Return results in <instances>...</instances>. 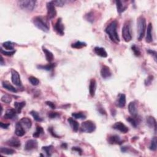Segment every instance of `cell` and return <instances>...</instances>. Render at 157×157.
<instances>
[{"label": "cell", "instance_id": "obj_36", "mask_svg": "<svg viewBox=\"0 0 157 157\" xmlns=\"http://www.w3.org/2000/svg\"><path fill=\"white\" fill-rule=\"evenodd\" d=\"M150 150L152 151H156L157 148V139L156 137H154L151 141V143L150 145V147H149Z\"/></svg>", "mask_w": 157, "mask_h": 157}, {"label": "cell", "instance_id": "obj_20", "mask_svg": "<svg viewBox=\"0 0 157 157\" xmlns=\"http://www.w3.org/2000/svg\"><path fill=\"white\" fill-rule=\"evenodd\" d=\"M17 113L16 111H15V109L12 108L7 109L5 115H4V118L6 119H13L15 117H16Z\"/></svg>", "mask_w": 157, "mask_h": 157}, {"label": "cell", "instance_id": "obj_6", "mask_svg": "<svg viewBox=\"0 0 157 157\" xmlns=\"http://www.w3.org/2000/svg\"><path fill=\"white\" fill-rule=\"evenodd\" d=\"M96 125L91 120H87L84 121L81 124L80 130L82 132L87 133H92L95 131L96 129Z\"/></svg>", "mask_w": 157, "mask_h": 157}, {"label": "cell", "instance_id": "obj_26", "mask_svg": "<svg viewBox=\"0 0 157 157\" xmlns=\"http://www.w3.org/2000/svg\"><path fill=\"white\" fill-rule=\"evenodd\" d=\"M68 121L74 131L77 132L78 130V128H79V124H78V123L76 120L73 119V118L70 117L68 119Z\"/></svg>", "mask_w": 157, "mask_h": 157}, {"label": "cell", "instance_id": "obj_28", "mask_svg": "<svg viewBox=\"0 0 157 157\" xmlns=\"http://www.w3.org/2000/svg\"><path fill=\"white\" fill-rule=\"evenodd\" d=\"M42 51L44 52V53L45 54L47 61L49 62H52L54 58V56H53V53L51 52L50 50H47L46 47H44V46L42 47Z\"/></svg>", "mask_w": 157, "mask_h": 157}, {"label": "cell", "instance_id": "obj_55", "mask_svg": "<svg viewBox=\"0 0 157 157\" xmlns=\"http://www.w3.org/2000/svg\"><path fill=\"white\" fill-rule=\"evenodd\" d=\"M121 150L122 152H125L127 150V147H122L121 148Z\"/></svg>", "mask_w": 157, "mask_h": 157}, {"label": "cell", "instance_id": "obj_19", "mask_svg": "<svg viewBox=\"0 0 157 157\" xmlns=\"http://www.w3.org/2000/svg\"><path fill=\"white\" fill-rule=\"evenodd\" d=\"M127 120L128 122L135 128H136L137 126H138L141 121V119L137 117V115L136 116L128 117H127Z\"/></svg>", "mask_w": 157, "mask_h": 157}, {"label": "cell", "instance_id": "obj_23", "mask_svg": "<svg viewBox=\"0 0 157 157\" xmlns=\"http://www.w3.org/2000/svg\"><path fill=\"white\" fill-rule=\"evenodd\" d=\"M152 29H153L152 24L151 23H149L147 26V29L146 32V41L148 43H150L153 41Z\"/></svg>", "mask_w": 157, "mask_h": 157}, {"label": "cell", "instance_id": "obj_47", "mask_svg": "<svg viewBox=\"0 0 157 157\" xmlns=\"http://www.w3.org/2000/svg\"><path fill=\"white\" fill-rule=\"evenodd\" d=\"M97 110H98V111L99 112V113H101V115H107L106 111H105L103 107H102L101 105L98 106V107L97 108Z\"/></svg>", "mask_w": 157, "mask_h": 157}, {"label": "cell", "instance_id": "obj_46", "mask_svg": "<svg viewBox=\"0 0 157 157\" xmlns=\"http://www.w3.org/2000/svg\"><path fill=\"white\" fill-rule=\"evenodd\" d=\"M154 77L153 76H149L146 80H145V85H146V86H149L152 83L153 80H154Z\"/></svg>", "mask_w": 157, "mask_h": 157}, {"label": "cell", "instance_id": "obj_12", "mask_svg": "<svg viewBox=\"0 0 157 157\" xmlns=\"http://www.w3.org/2000/svg\"><path fill=\"white\" fill-rule=\"evenodd\" d=\"M101 76L104 79H107V78L111 77L112 76V73L109 67L106 65L103 66L101 69Z\"/></svg>", "mask_w": 157, "mask_h": 157}, {"label": "cell", "instance_id": "obj_53", "mask_svg": "<svg viewBox=\"0 0 157 157\" xmlns=\"http://www.w3.org/2000/svg\"><path fill=\"white\" fill-rule=\"evenodd\" d=\"M0 64H1V66H3V65H5V62L4 61V59L2 57V55L1 56V62H0Z\"/></svg>", "mask_w": 157, "mask_h": 157}, {"label": "cell", "instance_id": "obj_13", "mask_svg": "<svg viewBox=\"0 0 157 157\" xmlns=\"http://www.w3.org/2000/svg\"><path fill=\"white\" fill-rule=\"evenodd\" d=\"M19 122L22 125V127L25 128V130H28L32 126V121L28 117H23L19 121Z\"/></svg>", "mask_w": 157, "mask_h": 157}, {"label": "cell", "instance_id": "obj_9", "mask_svg": "<svg viewBox=\"0 0 157 157\" xmlns=\"http://www.w3.org/2000/svg\"><path fill=\"white\" fill-rule=\"evenodd\" d=\"M11 80L12 82L17 87H20L22 85V81L20 79L19 73L15 69L11 70Z\"/></svg>", "mask_w": 157, "mask_h": 157}, {"label": "cell", "instance_id": "obj_29", "mask_svg": "<svg viewBox=\"0 0 157 157\" xmlns=\"http://www.w3.org/2000/svg\"><path fill=\"white\" fill-rule=\"evenodd\" d=\"M26 105L25 101L22 102H15L14 103V107L17 113H20L23 108Z\"/></svg>", "mask_w": 157, "mask_h": 157}, {"label": "cell", "instance_id": "obj_42", "mask_svg": "<svg viewBox=\"0 0 157 157\" xmlns=\"http://www.w3.org/2000/svg\"><path fill=\"white\" fill-rule=\"evenodd\" d=\"M1 101L6 104H9L12 101V98L8 95H4L1 99Z\"/></svg>", "mask_w": 157, "mask_h": 157}, {"label": "cell", "instance_id": "obj_22", "mask_svg": "<svg viewBox=\"0 0 157 157\" xmlns=\"http://www.w3.org/2000/svg\"><path fill=\"white\" fill-rule=\"evenodd\" d=\"M128 111L132 116L137 115V109L135 101H131L128 105Z\"/></svg>", "mask_w": 157, "mask_h": 157}, {"label": "cell", "instance_id": "obj_45", "mask_svg": "<svg viewBox=\"0 0 157 157\" xmlns=\"http://www.w3.org/2000/svg\"><path fill=\"white\" fill-rule=\"evenodd\" d=\"M60 114L58 112H50L48 113V117L51 119H56V118L60 117Z\"/></svg>", "mask_w": 157, "mask_h": 157}, {"label": "cell", "instance_id": "obj_2", "mask_svg": "<svg viewBox=\"0 0 157 157\" xmlns=\"http://www.w3.org/2000/svg\"><path fill=\"white\" fill-rule=\"evenodd\" d=\"M146 20L143 15L137 18V39L139 41H141L145 36V33H146Z\"/></svg>", "mask_w": 157, "mask_h": 157}, {"label": "cell", "instance_id": "obj_32", "mask_svg": "<svg viewBox=\"0 0 157 157\" xmlns=\"http://www.w3.org/2000/svg\"><path fill=\"white\" fill-rule=\"evenodd\" d=\"M56 64L55 63H50L46 65H38V68L40 69H44L46 71H50L55 68Z\"/></svg>", "mask_w": 157, "mask_h": 157}, {"label": "cell", "instance_id": "obj_25", "mask_svg": "<svg viewBox=\"0 0 157 157\" xmlns=\"http://www.w3.org/2000/svg\"><path fill=\"white\" fill-rule=\"evenodd\" d=\"M2 86L4 88L6 89L9 92H13V93H16L17 92V89L15 88L13 85H11L8 81H3L2 82Z\"/></svg>", "mask_w": 157, "mask_h": 157}, {"label": "cell", "instance_id": "obj_7", "mask_svg": "<svg viewBox=\"0 0 157 157\" xmlns=\"http://www.w3.org/2000/svg\"><path fill=\"white\" fill-rule=\"evenodd\" d=\"M47 18L48 20H52L56 17L57 11L55 6L53 5L52 1H49L47 3Z\"/></svg>", "mask_w": 157, "mask_h": 157}, {"label": "cell", "instance_id": "obj_41", "mask_svg": "<svg viewBox=\"0 0 157 157\" xmlns=\"http://www.w3.org/2000/svg\"><path fill=\"white\" fill-rule=\"evenodd\" d=\"M131 50H133V53H134L135 55L136 56V57H139L141 55V51H140V49H139L138 47H137L136 45L133 44L132 46H131Z\"/></svg>", "mask_w": 157, "mask_h": 157}, {"label": "cell", "instance_id": "obj_18", "mask_svg": "<svg viewBox=\"0 0 157 157\" xmlns=\"http://www.w3.org/2000/svg\"><path fill=\"white\" fill-rule=\"evenodd\" d=\"M96 90V81L95 78H92L89 85V93L91 96L94 97L95 95Z\"/></svg>", "mask_w": 157, "mask_h": 157}, {"label": "cell", "instance_id": "obj_8", "mask_svg": "<svg viewBox=\"0 0 157 157\" xmlns=\"http://www.w3.org/2000/svg\"><path fill=\"white\" fill-rule=\"evenodd\" d=\"M64 29H65V27L62 23L61 18H58L57 21L55 23V24L53 25V30L58 35H60V36H63V35L65 34Z\"/></svg>", "mask_w": 157, "mask_h": 157}, {"label": "cell", "instance_id": "obj_4", "mask_svg": "<svg viewBox=\"0 0 157 157\" xmlns=\"http://www.w3.org/2000/svg\"><path fill=\"white\" fill-rule=\"evenodd\" d=\"M121 33H122V37L125 42H128L131 40L132 34L130 22H127L125 23L122 28V31H121Z\"/></svg>", "mask_w": 157, "mask_h": 157}, {"label": "cell", "instance_id": "obj_11", "mask_svg": "<svg viewBox=\"0 0 157 157\" xmlns=\"http://www.w3.org/2000/svg\"><path fill=\"white\" fill-rule=\"evenodd\" d=\"M112 128L113 129H116V130L121 132V133H124V134L128 133L129 131L128 128L124 123L121 122V121H118V122H116L113 125Z\"/></svg>", "mask_w": 157, "mask_h": 157}, {"label": "cell", "instance_id": "obj_34", "mask_svg": "<svg viewBox=\"0 0 157 157\" xmlns=\"http://www.w3.org/2000/svg\"><path fill=\"white\" fill-rule=\"evenodd\" d=\"M2 46L5 49H6L7 50H9V51L13 50L14 49V44L11 41H6L5 42H3Z\"/></svg>", "mask_w": 157, "mask_h": 157}, {"label": "cell", "instance_id": "obj_21", "mask_svg": "<svg viewBox=\"0 0 157 157\" xmlns=\"http://www.w3.org/2000/svg\"><path fill=\"white\" fill-rule=\"evenodd\" d=\"M147 125L150 128H154L155 132L156 131V121L155 118L152 116H148L146 119Z\"/></svg>", "mask_w": 157, "mask_h": 157}, {"label": "cell", "instance_id": "obj_31", "mask_svg": "<svg viewBox=\"0 0 157 157\" xmlns=\"http://www.w3.org/2000/svg\"><path fill=\"white\" fill-rule=\"evenodd\" d=\"M87 46V43L85 42H81L78 41L76 42L73 43L71 44V47L74 49H80L85 47Z\"/></svg>", "mask_w": 157, "mask_h": 157}, {"label": "cell", "instance_id": "obj_15", "mask_svg": "<svg viewBox=\"0 0 157 157\" xmlns=\"http://www.w3.org/2000/svg\"><path fill=\"white\" fill-rule=\"evenodd\" d=\"M6 144L9 146L16 147V148H18L21 146L20 141L18 138H17V137H12V138L7 141L6 142Z\"/></svg>", "mask_w": 157, "mask_h": 157}, {"label": "cell", "instance_id": "obj_52", "mask_svg": "<svg viewBox=\"0 0 157 157\" xmlns=\"http://www.w3.org/2000/svg\"><path fill=\"white\" fill-rule=\"evenodd\" d=\"M72 150H74V151H76L78 153H79L80 154H82V150L80 148V147H73L72 148Z\"/></svg>", "mask_w": 157, "mask_h": 157}, {"label": "cell", "instance_id": "obj_39", "mask_svg": "<svg viewBox=\"0 0 157 157\" xmlns=\"http://www.w3.org/2000/svg\"><path fill=\"white\" fill-rule=\"evenodd\" d=\"M85 18L87 20L88 22H89L90 23H93L95 19V15H94V13H93V12H90V13L85 15Z\"/></svg>", "mask_w": 157, "mask_h": 157}, {"label": "cell", "instance_id": "obj_24", "mask_svg": "<svg viewBox=\"0 0 157 157\" xmlns=\"http://www.w3.org/2000/svg\"><path fill=\"white\" fill-rule=\"evenodd\" d=\"M94 52L97 55L103 58H106L108 57V53L106 50L103 47H95L94 48Z\"/></svg>", "mask_w": 157, "mask_h": 157}, {"label": "cell", "instance_id": "obj_38", "mask_svg": "<svg viewBox=\"0 0 157 157\" xmlns=\"http://www.w3.org/2000/svg\"><path fill=\"white\" fill-rule=\"evenodd\" d=\"M53 146L52 145H50V146H44L42 147V150H44L47 156H50L52 155V150Z\"/></svg>", "mask_w": 157, "mask_h": 157}, {"label": "cell", "instance_id": "obj_33", "mask_svg": "<svg viewBox=\"0 0 157 157\" xmlns=\"http://www.w3.org/2000/svg\"><path fill=\"white\" fill-rule=\"evenodd\" d=\"M72 116L74 119H79V120H84L86 119V115L84 112H74L72 113Z\"/></svg>", "mask_w": 157, "mask_h": 157}, {"label": "cell", "instance_id": "obj_51", "mask_svg": "<svg viewBox=\"0 0 157 157\" xmlns=\"http://www.w3.org/2000/svg\"><path fill=\"white\" fill-rule=\"evenodd\" d=\"M10 126L9 123H5L3 122H0V127L3 129H7Z\"/></svg>", "mask_w": 157, "mask_h": 157}, {"label": "cell", "instance_id": "obj_16", "mask_svg": "<svg viewBox=\"0 0 157 157\" xmlns=\"http://www.w3.org/2000/svg\"><path fill=\"white\" fill-rule=\"evenodd\" d=\"M108 141L111 144H119L120 145L123 143L120 137L117 135H111L108 137Z\"/></svg>", "mask_w": 157, "mask_h": 157}, {"label": "cell", "instance_id": "obj_1", "mask_svg": "<svg viewBox=\"0 0 157 157\" xmlns=\"http://www.w3.org/2000/svg\"><path fill=\"white\" fill-rule=\"evenodd\" d=\"M117 22L113 20L111 22L105 29V32L108 34L110 39L115 44H119L120 42V38L117 33Z\"/></svg>", "mask_w": 157, "mask_h": 157}, {"label": "cell", "instance_id": "obj_37", "mask_svg": "<svg viewBox=\"0 0 157 157\" xmlns=\"http://www.w3.org/2000/svg\"><path fill=\"white\" fill-rule=\"evenodd\" d=\"M30 114L33 116V117L34 118V119L36 120V121H38V122H41L43 120L42 118L39 115V114L38 113V112H37L36 111H31L30 112Z\"/></svg>", "mask_w": 157, "mask_h": 157}, {"label": "cell", "instance_id": "obj_5", "mask_svg": "<svg viewBox=\"0 0 157 157\" xmlns=\"http://www.w3.org/2000/svg\"><path fill=\"white\" fill-rule=\"evenodd\" d=\"M36 1L34 0H23L18 1L19 7L21 9L28 11H32L36 6Z\"/></svg>", "mask_w": 157, "mask_h": 157}, {"label": "cell", "instance_id": "obj_54", "mask_svg": "<svg viewBox=\"0 0 157 157\" xmlns=\"http://www.w3.org/2000/svg\"><path fill=\"white\" fill-rule=\"evenodd\" d=\"M61 147L63 148H67V147H68V145H67V144H66V143H63L62 144H61Z\"/></svg>", "mask_w": 157, "mask_h": 157}, {"label": "cell", "instance_id": "obj_40", "mask_svg": "<svg viewBox=\"0 0 157 157\" xmlns=\"http://www.w3.org/2000/svg\"><path fill=\"white\" fill-rule=\"evenodd\" d=\"M28 80L30 81L31 85H33L34 86H37L39 84V80L38 78L35 77L34 76H31L28 78Z\"/></svg>", "mask_w": 157, "mask_h": 157}, {"label": "cell", "instance_id": "obj_27", "mask_svg": "<svg viewBox=\"0 0 157 157\" xmlns=\"http://www.w3.org/2000/svg\"><path fill=\"white\" fill-rule=\"evenodd\" d=\"M116 6H117V12L119 14H121L123 13V12L127 9L128 6L127 5H124V4L122 1H116Z\"/></svg>", "mask_w": 157, "mask_h": 157}, {"label": "cell", "instance_id": "obj_10", "mask_svg": "<svg viewBox=\"0 0 157 157\" xmlns=\"http://www.w3.org/2000/svg\"><path fill=\"white\" fill-rule=\"evenodd\" d=\"M38 146V141L36 139H30L27 141L25 146V150L26 151H30L36 149Z\"/></svg>", "mask_w": 157, "mask_h": 157}, {"label": "cell", "instance_id": "obj_14", "mask_svg": "<svg viewBox=\"0 0 157 157\" xmlns=\"http://www.w3.org/2000/svg\"><path fill=\"white\" fill-rule=\"evenodd\" d=\"M116 105L119 108H123L126 105V96L125 94H120L116 101Z\"/></svg>", "mask_w": 157, "mask_h": 157}, {"label": "cell", "instance_id": "obj_17", "mask_svg": "<svg viewBox=\"0 0 157 157\" xmlns=\"http://www.w3.org/2000/svg\"><path fill=\"white\" fill-rule=\"evenodd\" d=\"M25 132L26 130L25 128L22 127V125L18 121V123H17L16 125H15V134L18 137H22L25 135Z\"/></svg>", "mask_w": 157, "mask_h": 157}, {"label": "cell", "instance_id": "obj_43", "mask_svg": "<svg viewBox=\"0 0 157 157\" xmlns=\"http://www.w3.org/2000/svg\"><path fill=\"white\" fill-rule=\"evenodd\" d=\"M15 52H16L15 50H12V51H9V52H7V51L4 50L2 48H1V53L6 56H8V57L13 56L14 54H15Z\"/></svg>", "mask_w": 157, "mask_h": 157}, {"label": "cell", "instance_id": "obj_44", "mask_svg": "<svg viewBox=\"0 0 157 157\" xmlns=\"http://www.w3.org/2000/svg\"><path fill=\"white\" fill-rule=\"evenodd\" d=\"M52 3L55 6H58V7H62L65 5L66 3L65 1H61V0H57V1H52Z\"/></svg>", "mask_w": 157, "mask_h": 157}, {"label": "cell", "instance_id": "obj_48", "mask_svg": "<svg viewBox=\"0 0 157 157\" xmlns=\"http://www.w3.org/2000/svg\"><path fill=\"white\" fill-rule=\"evenodd\" d=\"M48 131L50 132V133L51 135H52V136H53L54 137H57V138H60V136H58L53 131V129L52 127H50L49 129H48Z\"/></svg>", "mask_w": 157, "mask_h": 157}, {"label": "cell", "instance_id": "obj_30", "mask_svg": "<svg viewBox=\"0 0 157 157\" xmlns=\"http://www.w3.org/2000/svg\"><path fill=\"white\" fill-rule=\"evenodd\" d=\"M15 151L13 148H6V147H1L0 148V153L1 154L4 155H13L14 154Z\"/></svg>", "mask_w": 157, "mask_h": 157}, {"label": "cell", "instance_id": "obj_35", "mask_svg": "<svg viewBox=\"0 0 157 157\" xmlns=\"http://www.w3.org/2000/svg\"><path fill=\"white\" fill-rule=\"evenodd\" d=\"M44 129H43V128L41 126H39V125H38V126L36 127V131L33 133V136L34 137H35V138H38V137H39L41 135L44 134Z\"/></svg>", "mask_w": 157, "mask_h": 157}, {"label": "cell", "instance_id": "obj_49", "mask_svg": "<svg viewBox=\"0 0 157 157\" xmlns=\"http://www.w3.org/2000/svg\"><path fill=\"white\" fill-rule=\"evenodd\" d=\"M147 52L149 54H150V55H152V56H154V60H155V61H156V51L153 50H150V49L147 50Z\"/></svg>", "mask_w": 157, "mask_h": 157}, {"label": "cell", "instance_id": "obj_50", "mask_svg": "<svg viewBox=\"0 0 157 157\" xmlns=\"http://www.w3.org/2000/svg\"><path fill=\"white\" fill-rule=\"evenodd\" d=\"M46 104L49 106L50 108H52V109H55L56 108V106H55V105L54 104V103H53L52 102H51V101H46Z\"/></svg>", "mask_w": 157, "mask_h": 157}, {"label": "cell", "instance_id": "obj_3", "mask_svg": "<svg viewBox=\"0 0 157 157\" xmlns=\"http://www.w3.org/2000/svg\"><path fill=\"white\" fill-rule=\"evenodd\" d=\"M33 23L37 28L44 32L47 33L49 31V25L46 20H44L41 17L36 16L33 18Z\"/></svg>", "mask_w": 157, "mask_h": 157}]
</instances>
